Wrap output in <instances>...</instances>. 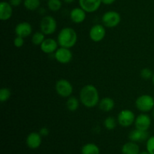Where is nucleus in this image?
Here are the masks:
<instances>
[{
  "mask_svg": "<svg viewBox=\"0 0 154 154\" xmlns=\"http://www.w3.org/2000/svg\"><path fill=\"white\" fill-rule=\"evenodd\" d=\"M129 138L130 141H134V142H142L148 139L149 134L147 131L135 129L131 131L129 135Z\"/></svg>",
  "mask_w": 154,
  "mask_h": 154,
  "instance_id": "15",
  "label": "nucleus"
},
{
  "mask_svg": "<svg viewBox=\"0 0 154 154\" xmlns=\"http://www.w3.org/2000/svg\"><path fill=\"white\" fill-rule=\"evenodd\" d=\"M135 106L142 112H148L154 108V98L150 95H141L135 101Z\"/></svg>",
  "mask_w": 154,
  "mask_h": 154,
  "instance_id": "3",
  "label": "nucleus"
},
{
  "mask_svg": "<svg viewBox=\"0 0 154 154\" xmlns=\"http://www.w3.org/2000/svg\"><path fill=\"white\" fill-rule=\"evenodd\" d=\"M152 80H153V84H154V74H153V77H152Z\"/></svg>",
  "mask_w": 154,
  "mask_h": 154,
  "instance_id": "35",
  "label": "nucleus"
},
{
  "mask_svg": "<svg viewBox=\"0 0 154 154\" xmlns=\"http://www.w3.org/2000/svg\"><path fill=\"white\" fill-rule=\"evenodd\" d=\"M58 42L53 38H47L40 45L41 50L45 54H52L58 49Z\"/></svg>",
  "mask_w": 154,
  "mask_h": 154,
  "instance_id": "14",
  "label": "nucleus"
},
{
  "mask_svg": "<svg viewBox=\"0 0 154 154\" xmlns=\"http://www.w3.org/2000/svg\"><path fill=\"white\" fill-rule=\"evenodd\" d=\"M24 6L27 10L35 11L40 6V0H24Z\"/></svg>",
  "mask_w": 154,
  "mask_h": 154,
  "instance_id": "22",
  "label": "nucleus"
},
{
  "mask_svg": "<svg viewBox=\"0 0 154 154\" xmlns=\"http://www.w3.org/2000/svg\"><path fill=\"white\" fill-rule=\"evenodd\" d=\"M102 20L104 26L108 28H114L119 25L121 21V17L118 12L110 11L104 14Z\"/></svg>",
  "mask_w": 154,
  "mask_h": 154,
  "instance_id": "5",
  "label": "nucleus"
},
{
  "mask_svg": "<svg viewBox=\"0 0 154 154\" xmlns=\"http://www.w3.org/2000/svg\"><path fill=\"white\" fill-rule=\"evenodd\" d=\"M81 154H100V149L93 143H87L81 148Z\"/></svg>",
  "mask_w": 154,
  "mask_h": 154,
  "instance_id": "20",
  "label": "nucleus"
},
{
  "mask_svg": "<svg viewBox=\"0 0 154 154\" xmlns=\"http://www.w3.org/2000/svg\"><path fill=\"white\" fill-rule=\"evenodd\" d=\"M42 135L38 132H31L26 138V144L29 148L37 149L42 144Z\"/></svg>",
  "mask_w": 154,
  "mask_h": 154,
  "instance_id": "12",
  "label": "nucleus"
},
{
  "mask_svg": "<svg viewBox=\"0 0 154 154\" xmlns=\"http://www.w3.org/2000/svg\"><path fill=\"white\" fill-rule=\"evenodd\" d=\"M70 18L75 23H81L86 19V11L81 8H75L71 11Z\"/></svg>",
  "mask_w": 154,
  "mask_h": 154,
  "instance_id": "17",
  "label": "nucleus"
},
{
  "mask_svg": "<svg viewBox=\"0 0 154 154\" xmlns=\"http://www.w3.org/2000/svg\"><path fill=\"white\" fill-rule=\"evenodd\" d=\"M153 98H154V96H153Z\"/></svg>",
  "mask_w": 154,
  "mask_h": 154,
  "instance_id": "37",
  "label": "nucleus"
},
{
  "mask_svg": "<svg viewBox=\"0 0 154 154\" xmlns=\"http://www.w3.org/2000/svg\"><path fill=\"white\" fill-rule=\"evenodd\" d=\"M55 88L58 95L64 98L70 97L73 92V87L71 83L65 79L59 80L56 84Z\"/></svg>",
  "mask_w": 154,
  "mask_h": 154,
  "instance_id": "6",
  "label": "nucleus"
},
{
  "mask_svg": "<svg viewBox=\"0 0 154 154\" xmlns=\"http://www.w3.org/2000/svg\"><path fill=\"white\" fill-rule=\"evenodd\" d=\"M116 0H102V3L105 5H111Z\"/></svg>",
  "mask_w": 154,
  "mask_h": 154,
  "instance_id": "32",
  "label": "nucleus"
},
{
  "mask_svg": "<svg viewBox=\"0 0 154 154\" xmlns=\"http://www.w3.org/2000/svg\"><path fill=\"white\" fill-rule=\"evenodd\" d=\"M151 124V119L147 114H141L135 118V129L143 131H147Z\"/></svg>",
  "mask_w": 154,
  "mask_h": 154,
  "instance_id": "11",
  "label": "nucleus"
},
{
  "mask_svg": "<svg viewBox=\"0 0 154 154\" xmlns=\"http://www.w3.org/2000/svg\"><path fill=\"white\" fill-rule=\"evenodd\" d=\"M106 31L105 27L101 24L94 25L90 30V38L94 42H99L105 38Z\"/></svg>",
  "mask_w": 154,
  "mask_h": 154,
  "instance_id": "9",
  "label": "nucleus"
},
{
  "mask_svg": "<svg viewBox=\"0 0 154 154\" xmlns=\"http://www.w3.org/2000/svg\"><path fill=\"white\" fill-rule=\"evenodd\" d=\"M24 38L20 37V36H17L14 38V44L15 47L17 48H21L23 45H24Z\"/></svg>",
  "mask_w": 154,
  "mask_h": 154,
  "instance_id": "29",
  "label": "nucleus"
},
{
  "mask_svg": "<svg viewBox=\"0 0 154 154\" xmlns=\"http://www.w3.org/2000/svg\"><path fill=\"white\" fill-rule=\"evenodd\" d=\"M54 57L57 62L62 64H66L72 60V53L71 52L69 48L61 47L56 51Z\"/></svg>",
  "mask_w": 154,
  "mask_h": 154,
  "instance_id": "8",
  "label": "nucleus"
},
{
  "mask_svg": "<svg viewBox=\"0 0 154 154\" xmlns=\"http://www.w3.org/2000/svg\"><path fill=\"white\" fill-rule=\"evenodd\" d=\"M153 74L152 73V71L150 69H147V68L143 69L141 72V78H144V79H150V78H151L153 77Z\"/></svg>",
  "mask_w": 154,
  "mask_h": 154,
  "instance_id": "28",
  "label": "nucleus"
},
{
  "mask_svg": "<svg viewBox=\"0 0 154 154\" xmlns=\"http://www.w3.org/2000/svg\"><path fill=\"white\" fill-rule=\"evenodd\" d=\"M66 107L70 111H75L79 107L78 99L74 96H70L66 102Z\"/></svg>",
  "mask_w": 154,
  "mask_h": 154,
  "instance_id": "21",
  "label": "nucleus"
},
{
  "mask_svg": "<svg viewBox=\"0 0 154 154\" xmlns=\"http://www.w3.org/2000/svg\"><path fill=\"white\" fill-rule=\"evenodd\" d=\"M104 126L108 130H113L116 127V120L113 117H108L104 121Z\"/></svg>",
  "mask_w": 154,
  "mask_h": 154,
  "instance_id": "26",
  "label": "nucleus"
},
{
  "mask_svg": "<svg viewBox=\"0 0 154 154\" xmlns=\"http://www.w3.org/2000/svg\"><path fill=\"white\" fill-rule=\"evenodd\" d=\"M79 4L86 12L93 13L99 8L102 0H79Z\"/></svg>",
  "mask_w": 154,
  "mask_h": 154,
  "instance_id": "10",
  "label": "nucleus"
},
{
  "mask_svg": "<svg viewBox=\"0 0 154 154\" xmlns=\"http://www.w3.org/2000/svg\"><path fill=\"white\" fill-rule=\"evenodd\" d=\"M39 133L42 136H47V135H49V129L46 127H43L40 129Z\"/></svg>",
  "mask_w": 154,
  "mask_h": 154,
  "instance_id": "30",
  "label": "nucleus"
},
{
  "mask_svg": "<svg viewBox=\"0 0 154 154\" xmlns=\"http://www.w3.org/2000/svg\"><path fill=\"white\" fill-rule=\"evenodd\" d=\"M117 120H118L119 124L123 127H129L132 126V123H135V114L130 110H123L119 113Z\"/></svg>",
  "mask_w": 154,
  "mask_h": 154,
  "instance_id": "7",
  "label": "nucleus"
},
{
  "mask_svg": "<svg viewBox=\"0 0 154 154\" xmlns=\"http://www.w3.org/2000/svg\"><path fill=\"white\" fill-rule=\"evenodd\" d=\"M153 118H154V108H153Z\"/></svg>",
  "mask_w": 154,
  "mask_h": 154,
  "instance_id": "36",
  "label": "nucleus"
},
{
  "mask_svg": "<svg viewBox=\"0 0 154 154\" xmlns=\"http://www.w3.org/2000/svg\"><path fill=\"white\" fill-rule=\"evenodd\" d=\"M21 2H22V0H10V2H9V3L14 7L19 6L21 4Z\"/></svg>",
  "mask_w": 154,
  "mask_h": 154,
  "instance_id": "31",
  "label": "nucleus"
},
{
  "mask_svg": "<svg viewBox=\"0 0 154 154\" xmlns=\"http://www.w3.org/2000/svg\"><path fill=\"white\" fill-rule=\"evenodd\" d=\"M57 21L53 17H44L40 23L41 31L45 35H51L57 30Z\"/></svg>",
  "mask_w": 154,
  "mask_h": 154,
  "instance_id": "4",
  "label": "nucleus"
},
{
  "mask_svg": "<svg viewBox=\"0 0 154 154\" xmlns=\"http://www.w3.org/2000/svg\"><path fill=\"white\" fill-rule=\"evenodd\" d=\"M45 40V34L42 32H37L32 38V42L35 45H41Z\"/></svg>",
  "mask_w": 154,
  "mask_h": 154,
  "instance_id": "23",
  "label": "nucleus"
},
{
  "mask_svg": "<svg viewBox=\"0 0 154 154\" xmlns=\"http://www.w3.org/2000/svg\"><path fill=\"white\" fill-rule=\"evenodd\" d=\"M121 151L123 154H139L141 152L138 144L132 141L123 144Z\"/></svg>",
  "mask_w": 154,
  "mask_h": 154,
  "instance_id": "18",
  "label": "nucleus"
},
{
  "mask_svg": "<svg viewBox=\"0 0 154 154\" xmlns=\"http://www.w3.org/2000/svg\"><path fill=\"white\" fill-rule=\"evenodd\" d=\"M78 35L76 32L71 27L63 28L60 32L57 37V42L60 47L66 48H72L76 44Z\"/></svg>",
  "mask_w": 154,
  "mask_h": 154,
  "instance_id": "2",
  "label": "nucleus"
},
{
  "mask_svg": "<svg viewBox=\"0 0 154 154\" xmlns=\"http://www.w3.org/2000/svg\"><path fill=\"white\" fill-rule=\"evenodd\" d=\"M11 95V92L8 88L3 87L0 90V102H5L9 99Z\"/></svg>",
  "mask_w": 154,
  "mask_h": 154,
  "instance_id": "25",
  "label": "nucleus"
},
{
  "mask_svg": "<svg viewBox=\"0 0 154 154\" xmlns=\"http://www.w3.org/2000/svg\"><path fill=\"white\" fill-rule=\"evenodd\" d=\"M32 28L30 23L27 22H22L18 23L15 27V33L17 36L26 38L32 33Z\"/></svg>",
  "mask_w": 154,
  "mask_h": 154,
  "instance_id": "13",
  "label": "nucleus"
},
{
  "mask_svg": "<svg viewBox=\"0 0 154 154\" xmlns=\"http://www.w3.org/2000/svg\"><path fill=\"white\" fill-rule=\"evenodd\" d=\"M114 105H115L114 101L111 98L105 97L103 98L102 100L99 101V106L102 111L108 112V111H111L114 108Z\"/></svg>",
  "mask_w": 154,
  "mask_h": 154,
  "instance_id": "19",
  "label": "nucleus"
},
{
  "mask_svg": "<svg viewBox=\"0 0 154 154\" xmlns=\"http://www.w3.org/2000/svg\"><path fill=\"white\" fill-rule=\"evenodd\" d=\"M146 148L150 154H154V136H151L147 140Z\"/></svg>",
  "mask_w": 154,
  "mask_h": 154,
  "instance_id": "27",
  "label": "nucleus"
},
{
  "mask_svg": "<svg viewBox=\"0 0 154 154\" xmlns=\"http://www.w3.org/2000/svg\"><path fill=\"white\" fill-rule=\"evenodd\" d=\"M139 154H150V153H149V152L147 151V150H146V151H141V152H140Z\"/></svg>",
  "mask_w": 154,
  "mask_h": 154,
  "instance_id": "34",
  "label": "nucleus"
},
{
  "mask_svg": "<svg viewBox=\"0 0 154 154\" xmlns=\"http://www.w3.org/2000/svg\"><path fill=\"white\" fill-rule=\"evenodd\" d=\"M48 6L52 11H58L62 7V2L60 0H48Z\"/></svg>",
  "mask_w": 154,
  "mask_h": 154,
  "instance_id": "24",
  "label": "nucleus"
},
{
  "mask_svg": "<svg viewBox=\"0 0 154 154\" xmlns=\"http://www.w3.org/2000/svg\"><path fill=\"white\" fill-rule=\"evenodd\" d=\"M13 14L12 5L7 2L0 3V19L2 20H8L10 19Z\"/></svg>",
  "mask_w": 154,
  "mask_h": 154,
  "instance_id": "16",
  "label": "nucleus"
},
{
  "mask_svg": "<svg viewBox=\"0 0 154 154\" xmlns=\"http://www.w3.org/2000/svg\"><path fill=\"white\" fill-rule=\"evenodd\" d=\"M80 100L87 108H93L99 102V94L93 85H86L80 92Z\"/></svg>",
  "mask_w": 154,
  "mask_h": 154,
  "instance_id": "1",
  "label": "nucleus"
},
{
  "mask_svg": "<svg viewBox=\"0 0 154 154\" xmlns=\"http://www.w3.org/2000/svg\"><path fill=\"white\" fill-rule=\"evenodd\" d=\"M64 2L66 3H72L73 2H75V0H64Z\"/></svg>",
  "mask_w": 154,
  "mask_h": 154,
  "instance_id": "33",
  "label": "nucleus"
}]
</instances>
